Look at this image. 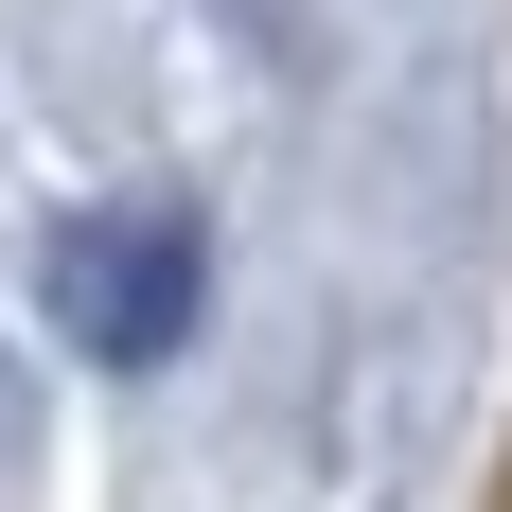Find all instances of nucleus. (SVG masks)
I'll return each instance as SVG.
<instances>
[{
	"label": "nucleus",
	"instance_id": "f03ea898",
	"mask_svg": "<svg viewBox=\"0 0 512 512\" xmlns=\"http://www.w3.org/2000/svg\"><path fill=\"white\" fill-rule=\"evenodd\" d=\"M0 477H18V354H0Z\"/></svg>",
	"mask_w": 512,
	"mask_h": 512
},
{
	"label": "nucleus",
	"instance_id": "f257e3e1",
	"mask_svg": "<svg viewBox=\"0 0 512 512\" xmlns=\"http://www.w3.org/2000/svg\"><path fill=\"white\" fill-rule=\"evenodd\" d=\"M36 301H53V336L89 371H159L177 336H195V212H71L53 230V265H36Z\"/></svg>",
	"mask_w": 512,
	"mask_h": 512
}]
</instances>
